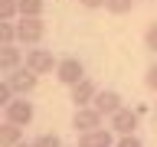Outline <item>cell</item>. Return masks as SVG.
<instances>
[{
  "mask_svg": "<svg viewBox=\"0 0 157 147\" xmlns=\"http://www.w3.org/2000/svg\"><path fill=\"white\" fill-rule=\"evenodd\" d=\"M29 144H33V147H66L59 134H39L36 141H29Z\"/></svg>",
  "mask_w": 157,
  "mask_h": 147,
  "instance_id": "obj_16",
  "label": "cell"
},
{
  "mask_svg": "<svg viewBox=\"0 0 157 147\" xmlns=\"http://www.w3.org/2000/svg\"><path fill=\"white\" fill-rule=\"evenodd\" d=\"M137 121H141V111L134 108H121L108 118V127L115 131V137H128V134H137Z\"/></svg>",
  "mask_w": 157,
  "mask_h": 147,
  "instance_id": "obj_3",
  "label": "cell"
},
{
  "mask_svg": "<svg viewBox=\"0 0 157 147\" xmlns=\"http://www.w3.org/2000/svg\"><path fill=\"white\" fill-rule=\"evenodd\" d=\"M98 127H105V118L95 108H75V115H72V131L75 134H88V131H98Z\"/></svg>",
  "mask_w": 157,
  "mask_h": 147,
  "instance_id": "obj_7",
  "label": "cell"
},
{
  "mask_svg": "<svg viewBox=\"0 0 157 147\" xmlns=\"http://www.w3.org/2000/svg\"><path fill=\"white\" fill-rule=\"evenodd\" d=\"M13 17H20L17 0H0V20H10V23H13Z\"/></svg>",
  "mask_w": 157,
  "mask_h": 147,
  "instance_id": "obj_17",
  "label": "cell"
},
{
  "mask_svg": "<svg viewBox=\"0 0 157 147\" xmlns=\"http://www.w3.org/2000/svg\"><path fill=\"white\" fill-rule=\"evenodd\" d=\"M3 115H7V121H10V124L26 127L29 121H33V115H36V108H33V101H26V98H13V101L3 108Z\"/></svg>",
  "mask_w": 157,
  "mask_h": 147,
  "instance_id": "obj_6",
  "label": "cell"
},
{
  "mask_svg": "<svg viewBox=\"0 0 157 147\" xmlns=\"http://www.w3.org/2000/svg\"><path fill=\"white\" fill-rule=\"evenodd\" d=\"M17 147H33V144H26V141H23V144H17Z\"/></svg>",
  "mask_w": 157,
  "mask_h": 147,
  "instance_id": "obj_23",
  "label": "cell"
},
{
  "mask_svg": "<svg viewBox=\"0 0 157 147\" xmlns=\"http://www.w3.org/2000/svg\"><path fill=\"white\" fill-rule=\"evenodd\" d=\"M118 137L111 127H98V131H88V134H78V147H115Z\"/></svg>",
  "mask_w": 157,
  "mask_h": 147,
  "instance_id": "obj_10",
  "label": "cell"
},
{
  "mask_svg": "<svg viewBox=\"0 0 157 147\" xmlns=\"http://www.w3.org/2000/svg\"><path fill=\"white\" fill-rule=\"evenodd\" d=\"M23 66L29 69V72H36V75H49V72H56V66H59V59L49 52V49H26V62Z\"/></svg>",
  "mask_w": 157,
  "mask_h": 147,
  "instance_id": "obj_4",
  "label": "cell"
},
{
  "mask_svg": "<svg viewBox=\"0 0 157 147\" xmlns=\"http://www.w3.org/2000/svg\"><path fill=\"white\" fill-rule=\"evenodd\" d=\"M17 43V23L0 20V46H13Z\"/></svg>",
  "mask_w": 157,
  "mask_h": 147,
  "instance_id": "obj_14",
  "label": "cell"
},
{
  "mask_svg": "<svg viewBox=\"0 0 157 147\" xmlns=\"http://www.w3.org/2000/svg\"><path fill=\"white\" fill-rule=\"evenodd\" d=\"M92 108H95L101 118H111L115 111L124 108L121 105V92H118V88H101V92L95 95V101H92Z\"/></svg>",
  "mask_w": 157,
  "mask_h": 147,
  "instance_id": "obj_8",
  "label": "cell"
},
{
  "mask_svg": "<svg viewBox=\"0 0 157 147\" xmlns=\"http://www.w3.org/2000/svg\"><path fill=\"white\" fill-rule=\"evenodd\" d=\"M85 10H98V7H105V0H78Z\"/></svg>",
  "mask_w": 157,
  "mask_h": 147,
  "instance_id": "obj_22",
  "label": "cell"
},
{
  "mask_svg": "<svg viewBox=\"0 0 157 147\" xmlns=\"http://www.w3.org/2000/svg\"><path fill=\"white\" fill-rule=\"evenodd\" d=\"M56 78L62 82V85H78L82 78H85V66H82V59L78 56H66V59H59V66H56Z\"/></svg>",
  "mask_w": 157,
  "mask_h": 147,
  "instance_id": "obj_5",
  "label": "cell"
},
{
  "mask_svg": "<svg viewBox=\"0 0 157 147\" xmlns=\"http://www.w3.org/2000/svg\"><path fill=\"white\" fill-rule=\"evenodd\" d=\"M131 7H134V0H105V10H108V13H115V17L131 13Z\"/></svg>",
  "mask_w": 157,
  "mask_h": 147,
  "instance_id": "obj_15",
  "label": "cell"
},
{
  "mask_svg": "<svg viewBox=\"0 0 157 147\" xmlns=\"http://www.w3.org/2000/svg\"><path fill=\"white\" fill-rule=\"evenodd\" d=\"M43 36H46L43 17H20V23H17V43H23V46H39Z\"/></svg>",
  "mask_w": 157,
  "mask_h": 147,
  "instance_id": "obj_1",
  "label": "cell"
},
{
  "mask_svg": "<svg viewBox=\"0 0 157 147\" xmlns=\"http://www.w3.org/2000/svg\"><path fill=\"white\" fill-rule=\"evenodd\" d=\"M69 92H72V105H75V108H92V101H95V95L101 92V88H98L95 82L85 75L78 85H72V88H69Z\"/></svg>",
  "mask_w": 157,
  "mask_h": 147,
  "instance_id": "obj_9",
  "label": "cell"
},
{
  "mask_svg": "<svg viewBox=\"0 0 157 147\" xmlns=\"http://www.w3.org/2000/svg\"><path fill=\"white\" fill-rule=\"evenodd\" d=\"M13 98H17V95H13V88L7 85V78H0V108H7Z\"/></svg>",
  "mask_w": 157,
  "mask_h": 147,
  "instance_id": "obj_19",
  "label": "cell"
},
{
  "mask_svg": "<svg viewBox=\"0 0 157 147\" xmlns=\"http://www.w3.org/2000/svg\"><path fill=\"white\" fill-rule=\"evenodd\" d=\"M17 7H20V17H43L46 0H17Z\"/></svg>",
  "mask_w": 157,
  "mask_h": 147,
  "instance_id": "obj_13",
  "label": "cell"
},
{
  "mask_svg": "<svg viewBox=\"0 0 157 147\" xmlns=\"http://www.w3.org/2000/svg\"><path fill=\"white\" fill-rule=\"evenodd\" d=\"M115 147H144V141H141L137 134H128V137H118Z\"/></svg>",
  "mask_w": 157,
  "mask_h": 147,
  "instance_id": "obj_21",
  "label": "cell"
},
{
  "mask_svg": "<svg viewBox=\"0 0 157 147\" xmlns=\"http://www.w3.org/2000/svg\"><path fill=\"white\" fill-rule=\"evenodd\" d=\"M17 144H23V127L3 121L0 124V147H17Z\"/></svg>",
  "mask_w": 157,
  "mask_h": 147,
  "instance_id": "obj_12",
  "label": "cell"
},
{
  "mask_svg": "<svg viewBox=\"0 0 157 147\" xmlns=\"http://www.w3.org/2000/svg\"><path fill=\"white\" fill-rule=\"evenodd\" d=\"M23 66V49L13 46H0V72H13V69Z\"/></svg>",
  "mask_w": 157,
  "mask_h": 147,
  "instance_id": "obj_11",
  "label": "cell"
},
{
  "mask_svg": "<svg viewBox=\"0 0 157 147\" xmlns=\"http://www.w3.org/2000/svg\"><path fill=\"white\" fill-rule=\"evenodd\" d=\"M7 85L13 88V95H17V98H26V95H33V92H36L39 75H36V72H29L26 66H20V69H13V72L7 75Z\"/></svg>",
  "mask_w": 157,
  "mask_h": 147,
  "instance_id": "obj_2",
  "label": "cell"
},
{
  "mask_svg": "<svg viewBox=\"0 0 157 147\" xmlns=\"http://www.w3.org/2000/svg\"><path fill=\"white\" fill-rule=\"evenodd\" d=\"M154 121H157V115H154Z\"/></svg>",
  "mask_w": 157,
  "mask_h": 147,
  "instance_id": "obj_24",
  "label": "cell"
},
{
  "mask_svg": "<svg viewBox=\"0 0 157 147\" xmlns=\"http://www.w3.org/2000/svg\"><path fill=\"white\" fill-rule=\"evenodd\" d=\"M0 124H3V121H0Z\"/></svg>",
  "mask_w": 157,
  "mask_h": 147,
  "instance_id": "obj_25",
  "label": "cell"
},
{
  "mask_svg": "<svg viewBox=\"0 0 157 147\" xmlns=\"http://www.w3.org/2000/svg\"><path fill=\"white\" fill-rule=\"evenodd\" d=\"M144 85L151 88V92H157V62H151V66H147V72H144Z\"/></svg>",
  "mask_w": 157,
  "mask_h": 147,
  "instance_id": "obj_20",
  "label": "cell"
},
{
  "mask_svg": "<svg viewBox=\"0 0 157 147\" xmlns=\"http://www.w3.org/2000/svg\"><path fill=\"white\" fill-rule=\"evenodd\" d=\"M144 49L157 52V20H154V23H151V26L144 29Z\"/></svg>",
  "mask_w": 157,
  "mask_h": 147,
  "instance_id": "obj_18",
  "label": "cell"
}]
</instances>
